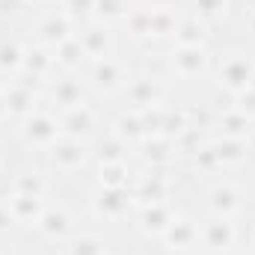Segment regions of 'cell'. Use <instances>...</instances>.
<instances>
[{"mask_svg": "<svg viewBox=\"0 0 255 255\" xmlns=\"http://www.w3.org/2000/svg\"><path fill=\"white\" fill-rule=\"evenodd\" d=\"M211 77H214V86L226 95H241L247 86L255 83V57L244 48H232L226 51L214 68H211Z\"/></svg>", "mask_w": 255, "mask_h": 255, "instance_id": "obj_1", "label": "cell"}, {"mask_svg": "<svg viewBox=\"0 0 255 255\" xmlns=\"http://www.w3.org/2000/svg\"><path fill=\"white\" fill-rule=\"evenodd\" d=\"M15 136H18V142H21L27 151H39V154H45V151L63 136L60 116H57L48 104H39L30 116H24V119L15 125Z\"/></svg>", "mask_w": 255, "mask_h": 255, "instance_id": "obj_2", "label": "cell"}, {"mask_svg": "<svg viewBox=\"0 0 255 255\" xmlns=\"http://www.w3.org/2000/svg\"><path fill=\"white\" fill-rule=\"evenodd\" d=\"M80 74H83V83H86L89 95H95V98H116L128 86L133 68L125 60H119V57H107V60H92Z\"/></svg>", "mask_w": 255, "mask_h": 255, "instance_id": "obj_3", "label": "cell"}, {"mask_svg": "<svg viewBox=\"0 0 255 255\" xmlns=\"http://www.w3.org/2000/svg\"><path fill=\"white\" fill-rule=\"evenodd\" d=\"M42 163L51 175H77L92 163V142L74 139V136H60L45 154Z\"/></svg>", "mask_w": 255, "mask_h": 255, "instance_id": "obj_4", "label": "cell"}, {"mask_svg": "<svg viewBox=\"0 0 255 255\" xmlns=\"http://www.w3.org/2000/svg\"><path fill=\"white\" fill-rule=\"evenodd\" d=\"M42 104V89L24 77L0 80V107H3V122L18 125L24 116H30Z\"/></svg>", "mask_w": 255, "mask_h": 255, "instance_id": "obj_5", "label": "cell"}, {"mask_svg": "<svg viewBox=\"0 0 255 255\" xmlns=\"http://www.w3.org/2000/svg\"><path fill=\"white\" fill-rule=\"evenodd\" d=\"M178 169H136L133 181L128 184L133 208L139 205H157V202H172L175 196V175Z\"/></svg>", "mask_w": 255, "mask_h": 255, "instance_id": "obj_6", "label": "cell"}, {"mask_svg": "<svg viewBox=\"0 0 255 255\" xmlns=\"http://www.w3.org/2000/svg\"><path fill=\"white\" fill-rule=\"evenodd\" d=\"M128 110H145L151 104H166V77L151 68H133L128 86L122 89Z\"/></svg>", "mask_w": 255, "mask_h": 255, "instance_id": "obj_7", "label": "cell"}, {"mask_svg": "<svg viewBox=\"0 0 255 255\" xmlns=\"http://www.w3.org/2000/svg\"><path fill=\"white\" fill-rule=\"evenodd\" d=\"M89 101V89L83 83V74L60 71L42 86V104H48L54 113H65L71 107H80Z\"/></svg>", "mask_w": 255, "mask_h": 255, "instance_id": "obj_8", "label": "cell"}, {"mask_svg": "<svg viewBox=\"0 0 255 255\" xmlns=\"http://www.w3.org/2000/svg\"><path fill=\"white\" fill-rule=\"evenodd\" d=\"M169 77L175 80H199L205 74H211L214 68V54L208 51V45L202 48H181V45H172L169 54L163 57Z\"/></svg>", "mask_w": 255, "mask_h": 255, "instance_id": "obj_9", "label": "cell"}, {"mask_svg": "<svg viewBox=\"0 0 255 255\" xmlns=\"http://www.w3.org/2000/svg\"><path fill=\"white\" fill-rule=\"evenodd\" d=\"M89 214L98 223H125L133 214V199L128 187H98L89 193Z\"/></svg>", "mask_w": 255, "mask_h": 255, "instance_id": "obj_10", "label": "cell"}, {"mask_svg": "<svg viewBox=\"0 0 255 255\" xmlns=\"http://www.w3.org/2000/svg\"><path fill=\"white\" fill-rule=\"evenodd\" d=\"M241 241V229L232 217H208L199 226V247L208 255H232Z\"/></svg>", "mask_w": 255, "mask_h": 255, "instance_id": "obj_11", "label": "cell"}, {"mask_svg": "<svg viewBox=\"0 0 255 255\" xmlns=\"http://www.w3.org/2000/svg\"><path fill=\"white\" fill-rule=\"evenodd\" d=\"M74 33H77V24L65 15L63 9L48 6V12L33 21V27H30V42L45 45V48H57V45H63L65 39H71Z\"/></svg>", "mask_w": 255, "mask_h": 255, "instance_id": "obj_12", "label": "cell"}, {"mask_svg": "<svg viewBox=\"0 0 255 255\" xmlns=\"http://www.w3.org/2000/svg\"><path fill=\"white\" fill-rule=\"evenodd\" d=\"M244 202H247V190L232 178H220L205 190V208L211 217H232L235 220L244 211Z\"/></svg>", "mask_w": 255, "mask_h": 255, "instance_id": "obj_13", "label": "cell"}, {"mask_svg": "<svg viewBox=\"0 0 255 255\" xmlns=\"http://www.w3.org/2000/svg\"><path fill=\"white\" fill-rule=\"evenodd\" d=\"M133 157L139 160V169H181L178 151H175V139H169L163 133L145 136L133 148Z\"/></svg>", "mask_w": 255, "mask_h": 255, "instance_id": "obj_14", "label": "cell"}, {"mask_svg": "<svg viewBox=\"0 0 255 255\" xmlns=\"http://www.w3.org/2000/svg\"><path fill=\"white\" fill-rule=\"evenodd\" d=\"M178 217V208L175 202H157V205H139L133 208L130 220H133V229L145 238V241H157L169 226L172 220Z\"/></svg>", "mask_w": 255, "mask_h": 255, "instance_id": "obj_15", "label": "cell"}, {"mask_svg": "<svg viewBox=\"0 0 255 255\" xmlns=\"http://www.w3.org/2000/svg\"><path fill=\"white\" fill-rule=\"evenodd\" d=\"M74 36H77V42L83 45L89 63H92V60L116 57V48H119V30L104 27V24H98V21H89V24H80Z\"/></svg>", "mask_w": 255, "mask_h": 255, "instance_id": "obj_16", "label": "cell"}, {"mask_svg": "<svg viewBox=\"0 0 255 255\" xmlns=\"http://www.w3.org/2000/svg\"><path fill=\"white\" fill-rule=\"evenodd\" d=\"M54 74H60V68H57V57H54V48H45V45L30 42L27 51H24V63H21V74H18V77L36 83V86L42 89Z\"/></svg>", "mask_w": 255, "mask_h": 255, "instance_id": "obj_17", "label": "cell"}, {"mask_svg": "<svg viewBox=\"0 0 255 255\" xmlns=\"http://www.w3.org/2000/svg\"><path fill=\"white\" fill-rule=\"evenodd\" d=\"M157 244H160V250H163L166 255H187V253H193V250L199 247V223H196L193 217L178 214V217L172 220V226L157 238Z\"/></svg>", "mask_w": 255, "mask_h": 255, "instance_id": "obj_18", "label": "cell"}, {"mask_svg": "<svg viewBox=\"0 0 255 255\" xmlns=\"http://www.w3.org/2000/svg\"><path fill=\"white\" fill-rule=\"evenodd\" d=\"M60 116V128H63V136H74V139H86L92 142L98 133H101V116L98 110L86 101L80 107H71L65 113H57Z\"/></svg>", "mask_w": 255, "mask_h": 255, "instance_id": "obj_19", "label": "cell"}, {"mask_svg": "<svg viewBox=\"0 0 255 255\" xmlns=\"http://www.w3.org/2000/svg\"><path fill=\"white\" fill-rule=\"evenodd\" d=\"M184 6L181 3H172V0H157L151 3V24H148V45H157V42H172L181 18H184Z\"/></svg>", "mask_w": 255, "mask_h": 255, "instance_id": "obj_20", "label": "cell"}, {"mask_svg": "<svg viewBox=\"0 0 255 255\" xmlns=\"http://www.w3.org/2000/svg\"><path fill=\"white\" fill-rule=\"evenodd\" d=\"M36 232H39L45 241L63 247L65 241L77 232V220H74V214L65 208L63 202H57V205H48V208H45V214H42Z\"/></svg>", "mask_w": 255, "mask_h": 255, "instance_id": "obj_21", "label": "cell"}, {"mask_svg": "<svg viewBox=\"0 0 255 255\" xmlns=\"http://www.w3.org/2000/svg\"><path fill=\"white\" fill-rule=\"evenodd\" d=\"M6 205H9V211L21 229H36L45 208H48V199L45 196H27V193H6Z\"/></svg>", "mask_w": 255, "mask_h": 255, "instance_id": "obj_22", "label": "cell"}, {"mask_svg": "<svg viewBox=\"0 0 255 255\" xmlns=\"http://www.w3.org/2000/svg\"><path fill=\"white\" fill-rule=\"evenodd\" d=\"M211 136H235V139H253L255 136V122L250 116H244L241 110L229 107V110H217L214 113V125Z\"/></svg>", "mask_w": 255, "mask_h": 255, "instance_id": "obj_23", "label": "cell"}, {"mask_svg": "<svg viewBox=\"0 0 255 255\" xmlns=\"http://www.w3.org/2000/svg\"><path fill=\"white\" fill-rule=\"evenodd\" d=\"M51 172L45 166H27V169H18L12 178H9V193H27V196H51Z\"/></svg>", "mask_w": 255, "mask_h": 255, "instance_id": "obj_24", "label": "cell"}, {"mask_svg": "<svg viewBox=\"0 0 255 255\" xmlns=\"http://www.w3.org/2000/svg\"><path fill=\"white\" fill-rule=\"evenodd\" d=\"M130 157H133V148L110 130H104L92 139V160L95 163H122V160H130Z\"/></svg>", "mask_w": 255, "mask_h": 255, "instance_id": "obj_25", "label": "cell"}, {"mask_svg": "<svg viewBox=\"0 0 255 255\" xmlns=\"http://www.w3.org/2000/svg\"><path fill=\"white\" fill-rule=\"evenodd\" d=\"M110 133H116L122 142H128L130 148H136L148 133H145V128H142V119H139V110H128L122 107L113 119H110V128H107Z\"/></svg>", "mask_w": 255, "mask_h": 255, "instance_id": "obj_26", "label": "cell"}, {"mask_svg": "<svg viewBox=\"0 0 255 255\" xmlns=\"http://www.w3.org/2000/svg\"><path fill=\"white\" fill-rule=\"evenodd\" d=\"M148 24H151V3H136L130 9V15L122 21L119 33L128 42H133L136 48H145L148 45Z\"/></svg>", "mask_w": 255, "mask_h": 255, "instance_id": "obj_27", "label": "cell"}, {"mask_svg": "<svg viewBox=\"0 0 255 255\" xmlns=\"http://www.w3.org/2000/svg\"><path fill=\"white\" fill-rule=\"evenodd\" d=\"M211 145H214V151H217V157H220L223 169H226V166H241V163H247V160H250V154H253V139L211 136Z\"/></svg>", "mask_w": 255, "mask_h": 255, "instance_id": "obj_28", "label": "cell"}, {"mask_svg": "<svg viewBox=\"0 0 255 255\" xmlns=\"http://www.w3.org/2000/svg\"><path fill=\"white\" fill-rule=\"evenodd\" d=\"M208 42H211V27L187 9L184 18H181V24H178V30H175V36H172V45H181V48H202V45H208Z\"/></svg>", "mask_w": 255, "mask_h": 255, "instance_id": "obj_29", "label": "cell"}, {"mask_svg": "<svg viewBox=\"0 0 255 255\" xmlns=\"http://www.w3.org/2000/svg\"><path fill=\"white\" fill-rule=\"evenodd\" d=\"M24 51L27 45L15 36H3L0 39V77L12 80L21 74V63H24Z\"/></svg>", "mask_w": 255, "mask_h": 255, "instance_id": "obj_30", "label": "cell"}, {"mask_svg": "<svg viewBox=\"0 0 255 255\" xmlns=\"http://www.w3.org/2000/svg\"><path fill=\"white\" fill-rule=\"evenodd\" d=\"M54 57H57V68L60 71H68V74H80L89 65V57H86L83 45L77 42V36L65 39L63 45H57L54 48Z\"/></svg>", "mask_w": 255, "mask_h": 255, "instance_id": "obj_31", "label": "cell"}, {"mask_svg": "<svg viewBox=\"0 0 255 255\" xmlns=\"http://www.w3.org/2000/svg\"><path fill=\"white\" fill-rule=\"evenodd\" d=\"M136 6V0H95V12H92V21L104 24V27H113L119 30L122 21L130 15V9Z\"/></svg>", "mask_w": 255, "mask_h": 255, "instance_id": "obj_32", "label": "cell"}, {"mask_svg": "<svg viewBox=\"0 0 255 255\" xmlns=\"http://www.w3.org/2000/svg\"><path fill=\"white\" fill-rule=\"evenodd\" d=\"M63 255H107V241L98 232L77 229L63 244Z\"/></svg>", "mask_w": 255, "mask_h": 255, "instance_id": "obj_33", "label": "cell"}, {"mask_svg": "<svg viewBox=\"0 0 255 255\" xmlns=\"http://www.w3.org/2000/svg\"><path fill=\"white\" fill-rule=\"evenodd\" d=\"M181 169H184L187 175H217V172L223 169V163H220V157H217V151H214V145H211V136H208L205 145H199L190 157L181 163Z\"/></svg>", "mask_w": 255, "mask_h": 255, "instance_id": "obj_34", "label": "cell"}, {"mask_svg": "<svg viewBox=\"0 0 255 255\" xmlns=\"http://www.w3.org/2000/svg\"><path fill=\"white\" fill-rule=\"evenodd\" d=\"M136 169L130 166V160H122V163H98L95 169V184L98 187H128L133 181Z\"/></svg>", "mask_w": 255, "mask_h": 255, "instance_id": "obj_35", "label": "cell"}, {"mask_svg": "<svg viewBox=\"0 0 255 255\" xmlns=\"http://www.w3.org/2000/svg\"><path fill=\"white\" fill-rule=\"evenodd\" d=\"M187 9H190L196 18H202L211 30L217 24H223L232 12V0H187Z\"/></svg>", "mask_w": 255, "mask_h": 255, "instance_id": "obj_36", "label": "cell"}, {"mask_svg": "<svg viewBox=\"0 0 255 255\" xmlns=\"http://www.w3.org/2000/svg\"><path fill=\"white\" fill-rule=\"evenodd\" d=\"M187 128H193L190 107H184V104H166V107H163V128H160L163 136L175 139V136L184 133Z\"/></svg>", "mask_w": 255, "mask_h": 255, "instance_id": "obj_37", "label": "cell"}, {"mask_svg": "<svg viewBox=\"0 0 255 255\" xmlns=\"http://www.w3.org/2000/svg\"><path fill=\"white\" fill-rule=\"evenodd\" d=\"M60 9L80 27V24H89L92 21V12H95V0H57Z\"/></svg>", "mask_w": 255, "mask_h": 255, "instance_id": "obj_38", "label": "cell"}, {"mask_svg": "<svg viewBox=\"0 0 255 255\" xmlns=\"http://www.w3.org/2000/svg\"><path fill=\"white\" fill-rule=\"evenodd\" d=\"M163 107L166 104H151V107L139 110V119H142V128H145L148 136L160 133V128H163Z\"/></svg>", "mask_w": 255, "mask_h": 255, "instance_id": "obj_39", "label": "cell"}, {"mask_svg": "<svg viewBox=\"0 0 255 255\" xmlns=\"http://www.w3.org/2000/svg\"><path fill=\"white\" fill-rule=\"evenodd\" d=\"M232 107H235V110H241L244 116H250V119L255 122V83H253V86H247L241 95H235V98H232Z\"/></svg>", "mask_w": 255, "mask_h": 255, "instance_id": "obj_40", "label": "cell"}, {"mask_svg": "<svg viewBox=\"0 0 255 255\" xmlns=\"http://www.w3.org/2000/svg\"><path fill=\"white\" fill-rule=\"evenodd\" d=\"M15 217H12V211H9V205H6V196H0V238H6V235H12L15 232Z\"/></svg>", "mask_w": 255, "mask_h": 255, "instance_id": "obj_41", "label": "cell"}, {"mask_svg": "<svg viewBox=\"0 0 255 255\" xmlns=\"http://www.w3.org/2000/svg\"><path fill=\"white\" fill-rule=\"evenodd\" d=\"M24 0H0V21H12L24 12Z\"/></svg>", "mask_w": 255, "mask_h": 255, "instance_id": "obj_42", "label": "cell"}, {"mask_svg": "<svg viewBox=\"0 0 255 255\" xmlns=\"http://www.w3.org/2000/svg\"><path fill=\"white\" fill-rule=\"evenodd\" d=\"M244 24H247V33H250V39L255 42V3L250 6V12H247V18H244Z\"/></svg>", "mask_w": 255, "mask_h": 255, "instance_id": "obj_43", "label": "cell"}, {"mask_svg": "<svg viewBox=\"0 0 255 255\" xmlns=\"http://www.w3.org/2000/svg\"><path fill=\"white\" fill-rule=\"evenodd\" d=\"M57 0H24V6H51Z\"/></svg>", "mask_w": 255, "mask_h": 255, "instance_id": "obj_44", "label": "cell"}, {"mask_svg": "<svg viewBox=\"0 0 255 255\" xmlns=\"http://www.w3.org/2000/svg\"><path fill=\"white\" fill-rule=\"evenodd\" d=\"M0 160H3V142H0Z\"/></svg>", "mask_w": 255, "mask_h": 255, "instance_id": "obj_45", "label": "cell"}, {"mask_svg": "<svg viewBox=\"0 0 255 255\" xmlns=\"http://www.w3.org/2000/svg\"><path fill=\"white\" fill-rule=\"evenodd\" d=\"M0 122H3V107H0Z\"/></svg>", "mask_w": 255, "mask_h": 255, "instance_id": "obj_46", "label": "cell"}, {"mask_svg": "<svg viewBox=\"0 0 255 255\" xmlns=\"http://www.w3.org/2000/svg\"><path fill=\"white\" fill-rule=\"evenodd\" d=\"M250 255H255V253H250Z\"/></svg>", "mask_w": 255, "mask_h": 255, "instance_id": "obj_47", "label": "cell"}, {"mask_svg": "<svg viewBox=\"0 0 255 255\" xmlns=\"http://www.w3.org/2000/svg\"><path fill=\"white\" fill-rule=\"evenodd\" d=\"M107 255H110V253H107Z\"/></svg>", "mask_w": 255, "mask_h": 255, "instance_id": "obj_48", "label": "cell"}, {"mask_svg": "<svg viewBox=\"0 0 255 255\" xmlns=\"http://www.w3.org/2000/svg\"><path fill=\"white\" fill-rule=\"evenodd\" d=\"M0 255H3V253H0Z\"/></svg>", "mask_w": 255, "mask_h": 255, "instance_id": "obj_49", "label": "cell"}]
</instances>
